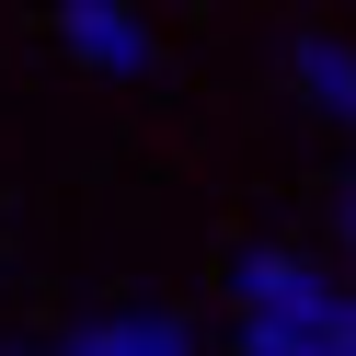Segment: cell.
I'll use <instances>...</instances> for the list:
<instances>
[{
    "instance_id": "obj_4",
    "label": "cell",
    "mask_w": 356,
    "mask_h": 356,
    "mask_svg": "<svg viewBox=\"0 0 356 356\" xmlns=\"http://www.w3.org/2000/svg\"><path fill=\"white\" fill-rule=\"evenodd\" d=\"M287 81H299V104L322 127H356V47L345 35H299V47H287Z\"/></svg>"
},
{
    "instance_id": "obj_5",
    "label": "cell",
    "mask_w": 356,
    "mask_h": 356,
    "mask_svg": "<svg viewBox=\"0 0 356 356\" xmlns=\"http://www.w3.org/2000/svg\"><path fill=\"white\" fill-rule=\"evenodd\" d=\"M241 356H333V345H310V333H276V322H241Z\"/></svg>"
},
{
    "instance_id": "obj_1",
    "label": "cell",
    "mask_w": 356,
    "mask_h": 356,
    "mask_svg": "<svg viewBox=\"0 0 356 356\" xmlns=\"http://www.w3.org/2000/svg\"><path fill=\"white\" fill-rule=\"evenodd\" d=\"M218 287H230V310H241V322H276V333H310V345L356 356V287H345V276H322V264L241 241V253L218 264Z\"/></svg>"
},
{
    "instance_id": "obj_7",
    "label": "cell",
    "mask_w": 356,
    "mask_h": 356,
    "mask_svg": "<svg viewBox=\"0 0 356 356\" xmlns=\"http://www.w3.org/2000/svg\"><path fill=\"white\" fill-rule=\"evenodd\" d=\"M0 356H47V345H0Z\"/></svg>"
},
{
    "instance_id": "obj_2",
    "label": "cell",
    "mask_w": 356,
    "mask_h": 356,
    "mask_svg": "<svg viewBox=\"0 0 356 356\" xmlns=\"http://www.w3.org/2000/svg\"><path fill=\"white\" fill-rule=\"evenodd\" d=\"M58 47L81 58V70L104 81H149V24H138V0H58Z\"/></svg>"
},
{
    "instance_id": "obj_3",
    "label": "cell",
    "mask_w": 356,
    "mask_h": 356,
    "mask_svg": "<svg viewBox=\"0 0 356 356\" xmlns=\"http://www.w3.org/2000/svg\"><path fill=\"white\" fill-rule=\"evenodd\" d=\"M47 356H195V333H184V310H104Z\"/></svg>"
},
{
    "instance_id": "obj_6",
    "label": "cell",
    "mask_w": 356,
    "mask_h": 356,
    "mask_svg": "<svg viewBox=\"0 0 356 356\" xmlns=\"http://www.w3.org/2000/svg\"><path fill=\"white\" fill-rule=\"evenodd\" d=\"M333 230H345V253H356V172L333 184Z\"/></svg>"
}]
</instances>
